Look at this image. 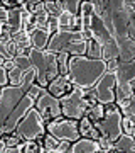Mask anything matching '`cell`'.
I'll return each instance as SVG.
<instances>
[{
	"label": "cell",
	"mask_w": 135,
	"mask_h": 153,
	"mask_svg": "<svg viewBox=\"0 0 135 153\" xmlns=\"http://www.w3.org/2000/svg\"><path fill=\"white\" fill-rule=\"evenodd\" d=\"M34 100L20 87L7 85L0 88V136L15 131L22 117L34 107Z\"/></svg>",
	"instance_id": "6da1fadb"
},
{
	"label": "cell",
	"mask_w": 135,
	"mask_h": 153,
	"mask_svg": "<svg viewBox=\"0 0 135 153\" xmlns=\"http://www.w3.org/2000/svg\"><path fill=\"white\" fill-rule=\"evenodd\" d=\"M107 71L103 60H91L86 56H69L68 61V78L73 87L90 90Z\"/></svg>",
	"instance_id": "7a4b0ae2"
},
{
	"label": "cell",
	"mask_w": 135,
	"mask_h": 153,
	"mask_svg": "<svg viewBox=\"0 0 135 153\" xmlns=\"http://www.w3.org/2000/svg\"><path fill=\"white\" fill-rule=\"evenodd\" d=\"M46 49L54 53V55L85 56L86 38L80 31H58L51 36Z\"/></svg>",
	"instance_id": "3957f363"
},
{
	"label": "cell",
	"mask_w": 135,
	"mask_h": 153,
	"mask_svg": "<svg viewBox=\"0 0 135 153\" xmlns=\"http://www.w3.org/2000/svg\"><path fill=\"white\" fill-rule=\"evenodd\" d=\"M27 58L31 60L32 66L36 68L37 75H36V83L39 87L46 88L47 83L59 75L58 70V55H54L47 49H36L31 48L27 51Z\"/></svg>",
	"instance_id": "277c9868"
},
{
	"label": "cell",
	"mask_w": 135,
	"mask_h": 153,
	"mask_svg": "<svg viewBox=\"0 0 135 153\" xmlns=\"http://www.w3.org/2000/svg\"><path fill=\"white\" fill-rule=\"evenodd\" d=\"M59 104H61V114H63V117L80 121L81 117L86 116L88 109L95 104V100H91V99L88 97V90L73 87L66 95H63L59 99Z\"/></svg>",
	"instance_id": "5b68a950"
},
{
	"label": "cell",
	"mask_w": 135,
	"mask_h": 153,
	"mask_svg": "<svg viewBox=\"0 0 135 153\" xmlns=\"http://www.w3.org/2000/svg\"><path fill=\"white\" fill-rule=\"evenodd\" d=\"M122 114L117 104H108L105 105V114L100 121L95 123L96 131L100 133L101 138H107L113 143L117 138L122 134Z\"/></svg>",
	"instance_id": "8992f818"
},
{
	"label": "cell",
	"mask_w": 135,
	"mask_h": 153,
	"mask_svg": "<svg viewBox=\"0 0 135 153\" xmlns=\"http://www.w3.org/2000/svg\"><path fill=\"white\" fill-rule=\"evenodd\" d=\"M44 133H46V123H44L42 117L39 116L37 111L32 107V109L22 117L20 123L17 124L14 134L19 136L20 141H29V140L42 138Z\"/></svg>",
	"instance_id": "52a82bcc"
},
{
	"label": "cell",
	"mask_w": 135,
	"mask_h": 153,
	"mask_svg": "<svg viewBox=\"0 0 135 153\" xmlns=\"http://www.w3.org/2000/svg\"><path fill=\"white\" fill-rule=\"evenodd\" d=\"M46 133H49L56 140L66 141V143H74L76 140L81 138L80 131H78V121L66 119V117L47 121L46 123Z\"/></svg>",
	"instance_id": "ba28073f"
},
{
	"label": "cell",
	"mask_w": 135,
	"mask_h": 153,
	"mask_svg": "<svg viewBox=\"0 0 135 153\" xmlns=\"http://www.w3.org/2000/svg\"><path fill=\"white\" fill-rule=\"evenodd\" d=\"M34 109L39 112V116L42 117L44 123L63 117V114H61L59 99L53 97L46 88H41L39 95L36 97V100H34Z\"/></svg>",
	"instance_id": "9c48e42d"
},
{
	"label": "cell",
	"mask_w": 135,
	"mask_h": 153,
	"mask_svg": "<svg viewBox=\"0 0 135 153\" xmlns=\"http://www.w3.org/2000/svg\"><path fill=\"white\" fill-rule=\"evenodd\" d=\"M115 85H117L115 71H105L101 78L95 83V87L90 88V90L95 95V100L98 104L108 105L115 104Z\"/></svg>",
	"instance_id": "30bf717a"
},
{
	"label": "cell",
	"mask_w": 135,
	"mask_h": 153,
	"mask_svg": "<svg viewBox=\"0 0 135 153\" xmlns=\"http://www.w3.org/2000/svg\"><path fill=\"white\" fill-rule=\"evenodd\" d=\"M115 78L117 85L120 87H134L135 85V65L134 60L130 61H120L115 68Z\"/></svg>",
	"instance_id": "8fae6325"
},
{
	"label": "cell",
	"mask_w": 135,
	"mask_h": 153,
	"mask_svg": "<svg viewBox=\"0 0 135 153\" xmlns=\"http://www.w3.org/2000/svg\"><path fill=\"white\" fill-rule=\"evenodd\" d=\"M71 88H73V85L69 83V78L66 75H58L56 78H53V80L47 83L46 90H47L53 97L61 99L63 95H66V94L69 92Z\"/></svg>",
	"instance_id": "7c38bea8"
},
{
	"label": "cell",
	"mask_w": 135,
	"mask_h": 153,
	"mask_svg": "<svg viewBox=\"0 0 135 153\" xmlns=\"http://www.w3.org/2000/svg\"><path fill=\"white\" fill-rule=\"evenodd\" d=\"M29 36H31V44L32 48L36 49H46L47 48V43L53 34L49 33L46 27H37V29H32L29 31Z\"/></svg>",
	"instance_id": "4fadbf2b"
},
{
	"label": "cell",
	"mask_w": 135,
	"mask_h": 153,
	"mask_svg": "<svg viewBox=\"0 0 135 153\" xmlns=\"http://www.w3.org/2000/svg\"><path fill=\"white\" fill-rule=\"evenodd\" d=\"M5 27L10 31V34H17L24 31V19H22V9H10L9 10V17H7Z\"/></svg>",
	"instance_id": "5bb4252c"
},
{
	"label": "cell",
	"mask_w": 135,
	"mask_h": 153,
	"mask_svg": "<svg viewBox=\"0 0 135 153\" xmlns=\"http://www.w3.org/2000/svg\"><path fill=\"white\" fill-rule=\"evenodd\" d=\"M112 153H135V141L132 136L127 134H120L113 141Z\"/></svg>",
	"instance_id": "9a60e30c"
},
{
	"label": "cell",
	"mask_w": 135,
	"mask_h": 153,
	"mask_svg": "<svg viewBox=\"0 0 135 153\" xmlns=\"http://www.w3.org/2000/svg\"><path fill=\"white\" fill-rule=\"evenodd\" d=\"M78 131H80V136L81 138H90V140H95V141L100 138V133L96 131L95 124L88 119L86 116H85V117H81V119L78 121Z\"/></svg>",
	"instance_id": "2e32d148"
},
{
	"label": "cell",
	"mask_w": 135,
	"mask_h": 153,
	"mask_svg": "<svg viewBox=\"0 0 135 153\" xmlns=\"http://www.w3.org/2000/svg\"><path fill=\"white\" fill-rule=\"evenodd\" d=\"M118 56H120V49L113 38H110L108 41H105L101 44V60L105 63L110 60H118Z\"/></svg>",
	"instance_id": "e0dca14e"
},
{
	"label": "cell",
	"mask_w": 135,
	"mask_h": 153,
	"mask_svg": "<svg viewBox=\"0 0 135 153\" xmlns=\"http://www.w3.org/2000/svg\"><path fill=\"white\" fill-rule=\"evenodd\" d=\"M86 58H91V60H101V44L93 41V39H86V53H85Z\"/></svg>",
	"instance_id": "ac0fdd59"
},
{
	"label": "cell",
	"mask_w": 135,
	"mask_h": 153,
	"mask_svg": "<svg viewBox=\"0 0 135 153\" xmlns=\"http://www.w3.org/2000/svg\"><path fill=\"white\" fill-rule=\"evenodd\" d=\"M103 114H105V105H101V104H98V102H95V104L88 109V112H86V117L90 121H91L93 124L96 123V121H100L103 117Z\"/></svg>",
	"instance_id": "d6986e66"
},
{
	"label": "cell",
	"mask_w": 135,
	"mask_h": 153,
	"mask_svg": "<svg viewBox=\"0 0 135 153\" xmlns=\"http://www.w3.org/2000/svg\"><path fill=\"white\" fill-rule=\"evenodd\" d=\"M117 107L120 109V114L123 116V117H132V119L135 117V104H134V97L128 99V100H125V102H122V104H118Z\"/></svg>",
	"instance_id": "ffe728a7"
},
{
	"label": "cell",
	"mask_w": 135,
	"mask_h": 153,
	"mask_svg": "<svg viewBox=\"0 0 135 153\" xmlns=\"http://www.w3.org/2000/svg\"><path fill=\"white\" fill-rule=\"evenodd\" d=\"M44 9H46V12L49 14V17H58L63 12V7H61V2L59 0H46L44 2Z\"/></svg>",
	"instance_id": "44dd1931"
},
{
	"label": "cell",
	"mask_w": 135,
	"mask_h": 153,
	"mask_svg": "<svg viewBox=\"0 0 135 153\" xmlns=\"http://www.w3.org/2000/svg\"><path fill=\"white\" fill-rule=\"evenodd\" d=\"M41 141H42V146L46 152H53L56 148H59V145H61L59 140H56L54 136H51L49 133H44L42 138H41Z\"/></svg>",
	"instance_id": "7402d4cb"
},
{
	"label": "cell",
	"mask_w": 135,
	"mask_h": 153,
	"mask_svg": "<svg viewBox=\"0 0 135 153\" xmlns=\"http://www.w3.org/2000/svg\"><path fill=\"white\" fill-rule=\"evenodd\" d=\"M7 75H9V85H12V87H19L20 82H22V78H24V71L14 66L10 71H7Z\"/></svg>",
	"instance_id": "603a6c76"
},
{
	"label": "cell",
	"mask_w": 135,
	"mask_h": 153,
	"mask_svg": "<svg viewBox=\"0 0 135 153\" xmlns=\"http://www.w3.org/2000/svg\"><path fill=\"white\" fill-rule=\"evenodd\" d=\"M80 0H64V2H61V7H63V10L71 14V16H78L80 14Z\"/></svg>",
	"instance_id": "cb8c5ba5"
},
{
	"label": "cell",
	"mask_w": 135,
	"mask_h": 153,
	"mask_svg": "<svg viewBox=\"0 0 135 153\" xmlns=\"http://www.w3.org/2000/svg\"><path fill=\"white\" fill-rule=\"evenodd\" d=\"M122 134H127V136L134 138L135 134V128H134V119L132 117H123L122 116Z\"/></svg>",
	"instance_id": "d4e9b609"
},
{
	"label": "cell",
	"mask_w": 135,
	"mask_h": 153,
	"mask_svg": "<svg viewBox=\"0 0 135 153\" xmlns=\"http://www.w3.org/2000/svg\"><path fill=\"white\" fill-rule=\"evenodd\" d=\"M14 65H15V68H19V70H22L24 73H26L31 66H32V63H31V60L26 56H15L14 58Z\"/></svg>",
	"instance_id": "484cf974"
},
{
	"label": "cell",
	"mask_w": 135,
	"mask_h": 153,
	"mask_svg": "<svg viewBox=\"0 0 135 153\" xmlns=\"http://www.w3.org/2000/svg\"><path fill=\"white\" fill-rule=\"evenodd\" d=\"M58 70H59V75H66L68 76V61H69V56L68 55H58Z\"/></svg>",
	"instance_id": "4316f807"
},
{
	"label": "cell",
	"mask_w": 135,
	"mask_h": 153,
	"mask_svg": "<svg viewBox=\"0 0 135 153\" xmlns=\"http://www.w3.org/2000/svg\"><path fill=\"white\" fill-rule=\"evenodd\" d=\"M4 141H5V146H17V145H20V140H19V136H15L14 133H10V134H4Z\"/></svg>",
	"instance_id": "83f0119b"
},
{
	"label": "cell",
	"mask_w": 135,
	"mask_h": 153,
	"mask_svg": "<svg viewBox=\"0 0 135 153\" xmlns=\"http://www.w3.org/2000/svg\"><path fill=\"white\" fill-rule=\"evenodd\" d=\"M7 17H9V10H7L5 7L0 4V27H5Z\"/></svg>",
	"instance_id": "f1b7e54d"
},
{
	"label": "cell",
	"mask_w": 135,
	"mask_h": 153,
	"mask_svg": "<svg viewBox=\"0 0 135 153\" xmlns=\"http://www.w3.org/2000/svg\"><path fill=\"white\" fill-rule=\"evenodd\" d=\"M4 153H24V141L17 146H5Z\"/></svg>",
	"instance_id": "f546056e"
},
{
	"label": "cell",
	"mask_w": 135,
	"mask_h": 153,
	"mask_svg": "<svg viewBox=\"0 0 135 153\" xmlns=\"http://www.w3.org/2000/svg\"><path fill=\"white\" fill-rule=\"evenodd\" d=\"M7 85H9V75H7V71L0 66V88L7 87Z\"/></svg>",
	"instance_id": "4dcf8cb0"
},
{
	"label": "cell",
	"mask_w": 135,
	"mask_h": 153,
	"mask_svg": "<svg viewBox=\"0 0 135 153\" xmlns=\"http://www.w3.org/2000/svg\"><path fill=\"white\" fill-rule=\"evenodd\" d=\"M41 88H42V87H39L37 83H32L31 87L27 88V94H29L31 97H34V99H36V97L39 95V92H41Z\"/></svg>",
	"instance_id": "1f68e13d"
},
{
	"label": "cell",
	"mask_w": 135,
	"mask_h": 153,
	"mask_svg": "<svg viewBox=\"0 0 135 153\" xmlns=\"http://www.w3.org/2000/svg\"><path fill=\"white\" fill-rule=\"evenodd\" d=\"M69 145H71V143L61 141L59 148H56V150H53V152H46V153H68V150H69Z\"/></svg>",
	"instance_id": "d6a6232c"
},
{
	"label": "cell",
	"mask_w": 135,
	"mask_h": 153,
	"mask_svg": "<svg viewBox=\"0 0 135 153\" xmlns=\"http://www.w3.org/2000/svg\"><path fill=\"white\" fill-rule=\"evenodd\" d=\"M12 34L7 27H0V41H10Z\"/></svg>",
	"instance_id": "836d02e7"
},
{
	"label": "cell",
	"mask_w": 135,
	"mask_h": 153,
	"mask_svg": "<svg viewBox=\"0 0 135 153\" xmlns=\"http://www.w3.org/2000/svg\"><path fill=\"white\" fill-rule=\"evenodd\" d=\"M117 65H118V60H110V61H107V71H115Z\"/></svg>",
	"instance_id": "e575fe53"
},
{
	"label": "cell",
	"mask_w": 135,
	"mask_h": 153,
	"mask_svg": "<svg viewBox=\"0 0 135 153\" xmlns=\"http://www.w3.org/2000/svg\"><path fill=\"white\" fill-rule=\"evenodd\" d=\"M4 150H5V141H4V138L0 136V153H4Z\"/></svg>",
	"instance_id": "d590c367"
},
{
	"label": "cell",
	"mask_w": 135,
	"mask_h": 153,
	"mask_svg": "<svg viewBox=\"0 0 135 153\" xmlns=\"http://www.w3.org/2000/svg\"><path fill=\"white\" fill-rule=\"evenodd\" d=\"M2 63H4V60H2V58H0V66H2Z\"/></svg>",
	"instance_id": "8d00e7d4"
},
{
	"label": "cell",
	"mask_w": 135,
	"mask_h": 153,
	"mask_svg": "<svg viewBox=\"0 0 135 153\" xmlns=\"http://www.w3.org/2000/svg\"><path fill=\"white\" fill-rule=\"evenodd\" d=\"M98 153H103V152H98ZM108 153H112V152H108Z\"/></svg>",
	"instance_id": "74e56055"
},
{
	"label": "cell",
	"mask_w": 135,
	"mask_h": 153,
	"mask_svg": "<svg viewBox=\"0 0 135 153\" xmlns=\"http://www.w3.org/2000/svg\"><path fill=\"white\" fill-rule=\"evenodd\" d=\"M42 153H46V150H44V152H42Z\"/></svg>",
	"instance_id": "f35d334b"
}]
</instances>
